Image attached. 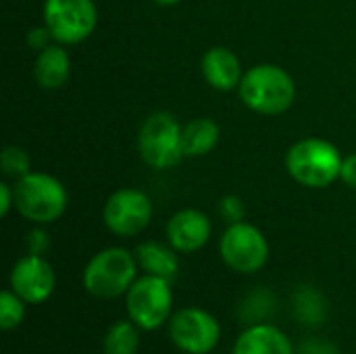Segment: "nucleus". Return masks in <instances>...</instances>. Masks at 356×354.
I'll list each match as a JSON object with an SVG mask.
<instances>
[{
  "label": "nucleus",
  "mask_w": 356,
  "mask_h": 354,
  "mask_svg": "<svg viewBox=\"0 0 356 354\" xmlns=\"http://www.w3.org/2000/svg\"><path fill=\"white\" fill-rule=\"evenodd\" d=\"M136 259L140 269L148 275H156L173 282L179 273V257L169 242L167 244L154 240L144 242L136 248Z\"/></svg>",
  "instance_id": "obj_15"
},
{
  "label": "nucleus",
  "mask_w": 356,
  "mask_h": 354,
  "mask_svg": "<svg viewBox=\"0 0 356 354\" xmlns=\"http://www.w3.org/2000/svg\"><path fill=\"white\" fill-rule=\"evenodd\" d=\"M296 354H342L336 342L323 338V336H313L302 340V344L296 348Z\"/></svg>",
  "instance_id": "obj_23"
},
{
  "label": "nucleus",
  "mask_w": 356,
  "mask_h": 354,
  "mask_svg": "<svg viewBox=\"0 0 356 354\" xmlns=\"http://www.w3.org/2000/svg\"><path fill=\"white\" fill-rule=\"evenodd\" d=\"M98 10L92 0H46L44 25L60 44H79L94 31Z\"/></svg>",
  "instance_id": "obj_9"
},
{
  "label": "nucleus",
  "mask_w": 356,
  "mask_h": 354,
  "mask_svg": "<svg viewBox=\"0 0 356 354\" xmlns=\"http://www.w3.org/2000/svg\"><path fill=\"white\" fill-rule=\"evenodd\" d=\"M10 207H15V190H10L6 184H0V215L6 217Z\"/></svg>",
  "instance_id": "obj_28"
},
{
  "label": "nucleus",
  "mask_w": 356,
  "mask_h": 354,
  "mask_svg": "<svg viewBox=\"0 0 356 354\" xmlns=\"http://www.w3.org/2000/svg\"><path fill=\"white\" fill-rule=\"evenodd\" d=\"M223 263L236 273H257L269 261V242L265 234L252 223H232L219 242Z\"/></svg>",
  "instance_id": "obj_8"
},
{
  "label": "nucleus",
  "mask_w": 356,
  "mask_h": 354,
  "mask_svg": "<svg viewBox=\"0 0 356 354\" xmlns=\"http://www.w3.org/2000/svg\"><path fill=\"white\" fill-rule=\"evenodd\" d=\"M219 215L232 225L244 219V202L238 196H225L219 202Z\"/></svg>",
  "instance_id": "obj_24"
},
{
  "label": "nucleus",
  "mask_w": 356,
  "mask_h": 354,
  "mask_svg": "<svg viewBox=\"0 0 356 354\" xmlns=\"http://www.w3.org/2000/svg\"><path fill=\"white\" fill-rule=\"evenodd\" d=\"M50 40H52V33H50V29H48L46 25H44V27H40V29L29 31V38H27L29 46L40 48V50H44L46 46H50V44H48Z\"/></svg>",
  "instance_id": "obj_27"
},
{
  "label": "nucleus",
  "mask_w": 356,
  "mask_h": 354,
  "mask_svg": "<svg viewBox=\"0 0 356 354\" xmlns=\"http://www.w3.org/2000/svg\"><path fill=\"white\" fill-rule=\"evenodd\" d=\"M211 232H213L211 219L196 209L177 211L169 219L167 230H165L167 242L177 252H184V255H192L204 248L207 242L211 240Z\"/></svg>",
  "instance_id": "obj_12"
},
{
  "label": "nucleus",
  "mask_w": 356,
  "mask_h": 354,
  "mask_svg": "<svg viewBox=\"0 0 356 354\" xmlns=\"http://www.w3.org/2000/svg\"><path fill=\"white\" fill-rule=\"evenodd\" d=\"M25 307L27 303L23 298H19L10 288L0 292V330L2 332H15L23 319H25Z\"/></svg>",
  "instance_id": "obj_21"
},
{
  "label": "nucleus",
  "mask_w": 356,
  "mask_h": 354,
  "mask_svg": "<svg viewBox=\"0 0 356 354\" xmlns=\"http://www.w3.org/2000/svg\"><path fill=\"white\" fill-rule=\"evenodd\" d=\"M138 259L125 248L111 246L96 252L83 269V290L100 300H115L127 294L138 280Z\"/></svg>",
  "instance_id": "obj_1"
},
{
  "label": "nucleus",
  "mask_w": 356,
  "mask_h": 354,
  "mask_svg": "<svg viewBox=\"0 0 356 354\" xmlns=\"http://www.w3.org/2000/svg\"><path fill=\"white\" fill-rule=\"evenodd\" d=\"M138 148L146 165L154 169L173 167L186 156L184 152V129L179 121L169 113L150 115L138 134Z\"/></svg>",
  "instance_id": "obj_6"
},
{
  "label": "nucleus",
  "mask_w": 356,
  "mask_h": 354,
  "mask_svg": "<svg viewBox=\"0 0 356 354\" xmlns=\"http://www.w3.org/2000/svg\"><path fill=\"white\" fill-rule=\"evenodd\" d=\"M340 150L321 138H305L296 142L286 154L288 173L307 188H327L342 171Z\"/></svg>",
  "instance_id": "obj_3"
},
{
  "label": "nucleus",
  "mask_w": 356,
  "mask_h": 354,
  "mask_svg": "<svg viewBox=\"0 0 356 354\" xmlns=\"http://www.w3.org/2000/svg\"><path fill=\"white\" fill-rule=\"evenodd\" d=\"M154 2L165 4V6H171V4H177V2H181V0H154Z\"/></svg>",
  "instance_id": "obj_29"
},
{
  "label": "nucleus",
  "mask_w": 356,
  "mask_h": 354,
  "mask_svg": "<svg viewBox=\"0 0 356 354\" xmlns=\"http://www.w3.org/2000/svg\"><path fill=\"white\" fill-rule=\"evenodd\" d=\"M48 246H50V240H48L46 232L33 230V232L27 234V252L29 255H42L44 257L46 250H48Z\"/></svg>",
  "instance_id": "obj_25"
},
{
  "label": "nucleus",
  "mask_w": 356,
  "mask_h": 354,
  "mask_svg": "<svg viewBox=\"0 0 356 354\" xmlns=\"http://www.w3.org/2000/svg\"><path fill=\"white\" fill-rule=\"evenodd\" d=\"M200 69H202L204 79L211 83V88L219 92H232L240 88V81L244 77L238 56L229 48H223V46L211 48L202 56Z\"/></svg>",
  "instance_id": "obj_14"
},
{
  "label": "nucleus",
  "mask_w": 356,
  "mask_h": 354,
  "mask_svg": "<svg viewBox=\"0 0 356 354\" xmlns=\"http://www.w3.org/2000/svg\"><path fill=\"white\" fill-rule=\"evenodd\" d=\"M0 165H2V171H4L6 175L17 177V179H21V177H25L27 173H31V171H29L31 161H29L27 152L21 150V148H17V146H6V148L2 150V154H0Z\"/></svg>",
  "instance_id": "obj_22"
},
{
  "label": "nucleus",
  "mask_w": 356,
  "mask_h": 354,
  "mask_svg": "<svg viewBox=\"0 0 356 354\" xmlns=\"http://www.w3.org/2000/svg\"><path fill=\"white\" fill-rule=\"evenodd\" d=\"M71 73V58L60 46H46L40 50L35 65H33V77L44 90H58L67 83Z\"/></svg>",
  "instance_id": "obj_16"
},
{
  "label": "nucleus",
  "mask_w": 356,
  "mask_h": 354,
  "mask_svg": "<svg viewBox=\"0 0 356 354\" xmlns=\"http://www.w3.org/2000/svg\"><path fill=\"white\" fill-rule=\"evenodd\" d=\"M15 207L31 223H52L67 209V190L48 173H27L17 179Z\"/></svg>",
  "instance_id": "obj_5"
},
{
  "label": "nucleus",
  "mask_w": 356,
  "mask_h": 354,
  "mask_svg": "<svg viewBox=\"0 0 356 354\" xmlns=\"http://www.w3.org/2000/svg\"><path fill=\"white\" fill-rule=\"evenodd\" d=\"M125 313L142 332H159L173 315V290L171 282L144 273L127 290Z\"/></svg>",
  "instance_id": "obj_4"
},
{
  "label": "nucleus",
  "mask_w": 356,
  "mask_h": 354,
  "mask_svg": "<svg viewBox=\"0 0 356 354\" xmlns=\"http://www.w3.org/2000/svg\"><path fill=\"white\" fill-rule=\"evenodd\" d=\"M8 288L27 305L46 303L56 288V273L42 255H25L19 259L8 275Z\"/></svg>",
  "instance_id": "obj_11"
},
{
  "label": "nucleus",
  "mask_w": 356,
  "mask_h": 354,
  "mask_svg": "<svg viewBox=\"0 0 356 354\" xmlns=\"http://www.w3.org/2000/svg\"><path fill=\"white\" fill-rule=\"evenodd\" d=\"M104 225L119 238L142 234L152 219V202L142 190L123 188L111 194L102 211Z\"/></svg>",
  "instance_id": "obj_10"
},
{
  "label": "nucleus",
  "mask_w": 356,
  "mask_h": 354,
  "mask_svg": "<svg viewBox=\"0 0 356 354\" xmlns=\"http://www.w3.org/2000/svg\"><path fill=\"white\" fill-rule=\"evenodd\" d=\"M219 125L209 119V117H200L190 121L184 127V152L186 156H202L209 154L217 142H219Z\"/></svg>",
  "instance_id": "obj_18"
},
{
  "label": "nucleus",
  "mask_w": 356,
  "mask_h": 354,
  "mask_svg": "<svg viewBox=\"0 0 356 354\" xmlns=\"http://www.w3.org/2000/svg\"><path fill=\"white\" fill-rule=\"evenodd\" d=\"M140 328L131 319H117L108 325L102 338L104 354H138L140 351Z\"/></svg>",
  "instance_id": "obj_19"
},
{
  "label": "nucleus",
  "mask_w": 356,
  "mask_h": 354,
  "mask_svg": "<svg viewBox=\"0 0 356 354\" xmlns=\"http://www.w3.org/2000/svg\"><path fill=\"white\" fill-rule=\"evenodd\" d=\"M277 303L271 290L259 288L246 294V298L240 305V319L244 325H252V323H265L269 321V317L275 315Z\"/></svg>",
  "instance_id": "obj_20"
},
{
  "label": "nucleus",
  "mask_w": 356,
  "mask_h": 354,
  "mask_svg": "<svg viewBox=\"0 0 356 354\" xmlns=\"http://www.w3.org/2000/svg\"><path fill=\"white\" fill-rule=\"evenodd\" d=\"M167 334L179 353L211 354L221 342V323L207 309L184 307L171 315Z\"/></svg>",
  "instance_id": "obj_7"
},
{
  "label": "nucleus",
  "mask_w": 356,
  "mask_h": 354,
  "mask_svg": "<svg viewBox=\"0 0 356 354\" xmlns=\"http://www.w3.org/2000/svg\"><path fill=\"white\" fill-rule=\"evenodd\" d=\"M232 354H296V346L284 330L265 321L244 325L232 346Z\"/></svg>",
  "instance_id": "obj_13"
},
{
  "label": "nucleus",
  "mask_w": 356,
  "mask_h": 354,
  "mask_svg": "<svg viewBox=\"0 0 356 354\" xmlns=\"http://www.w3.org/2000/svg\"><path fill=\"white\" fill-rule=\"evenodd\" d=\"M238 92L242 102L261 115L286 113L296 98L292 75L277 65H257L246 71Z\"/></svg>",
  "instance_id": "obj_2"
},
{
  "label": "nucleus",
  "mask_w": 356,
  "mask_h": 354,
  "mask_svg": "<svg viewBox=\"0 0 356 354\" xmlns=\"http://www.w3.org/2000/svg\"><path fill=\"white\" fill-rule=\"evenodd\" d=\"M340 179L350 186L356 188V154H350L342 161V171H340Z\"/></svg>",
  "instance_id": "obj_26"
},
{
  "label": "nucleus",
  "mask_w": 356,
  "mask_h": 354,
  "mask_svg": "<svg viewBox=\"0 0 356 354\" xmlns=\"http://www.w3.org/2000/svg\"><path fill=\"white\" fill-rule=\"evenodd\" d=\"M294 319L307 328H317L327 317V300L321 290L313 286H298L292 294Z\"/></svg>",
  "instance_id": "obj_17"
}]
</instances>
